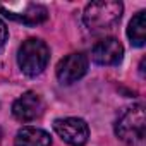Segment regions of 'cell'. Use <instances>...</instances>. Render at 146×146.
I'll use <instances>...</instances> for the list:
<instances>
[{"label": "cell", "instance_id": "ba28073f", "mask_svg": "<svg viewBox=\"0 0 146 146\" xmlns=\"http://www.w3.org/2000/svg\"><path fill=\"white\" fill-rule=\"evenodd\" d=\"M91 57L100 65H115L124 57V46L115 38H103L93 46Z\"/></svg>", "mask_w": 146, "mask_h": 146}, {"label": "cell", "instance_id": "277c9868", "mask_svg": "<svg viewBox=\"0 0 146 146\" xmlns=\"http://www.w3.org/2000/svg\"><path fill=\"white\" fill-rule=\"evenodd\" d=\"M0 12H4L5 17L19 21L28 26H36L46 21L48 11L40 4L23 2V4H0Z\"/></svg>", "mask_w": 146, "mask_h": 146}, {"label": "cell", "instance_id": "6da1fadb", "mask_svg": "<svg viewBox=\"0 0 146 146\" xmlns=\"http://www.w3.org/2000/svg\"><path fill=\"white\" fill-rule=\"evenodd\" d=\"M146 115L143 105H132L125 108L117 122L115 134L129 146H146Z\"/></svg>", "mask_w": 146, "mask_h": 146}, {"label": "cell", "instance_id": "8992f818", "mask_svg": "<svg viewBox=\"0 0 146 146\" xmlns=\"http://www.w3.org/2000/svg\"><path fill=\"white\" fill-rule=\"evenodd\" d=\"M88 70V58L84 53H70L57 65V79L62 84H72L81 79Z\"/></svg>", "mask_w": 146, "mask_h": 146}, {"label": "cell", "instance_id": "9c48e42d", "mask_svg": "<svg viewBox=\"0 0 146 146\" xmlns=\"http://www.w3.org/2000/svg\"><path fill=\"white\" fill-rule=\"evenodd\" d=\"M16 146H50L52 144V137L48 132H45L43 129H36V127H23L17 134H16Z\"/></svg>", "mask_w": 146, "mask_h": 146}, {"label": "cell", "instance_id": "52a82bcc", "mask_svg": "<svg viewBox=\"0 0 146 146\" xmlns=\"http://www.w3.org/2000/svg\"><path fill=\"white\" fill-rule=\"evenodd\" d=\"M12 113L21 122H31L43 113V102L35 91H26L12 105Z\"/></svg>", "mask_w": 146, "mask_h": 146}, {"label": "cell", "instance_id": "4fadbf2b", "mask_svg": "<svg viewBox=\"0 0 146 146\" xmlns=\"http://www.w3.org/2000/svg\"><path fill=\"white\" fill-rule=\"evenodd\" d=\"M0 139H2V129H0Z\"/></svg>", "mask_w": 146, "mask_h": 146}, {"label": "cell", "instance_id": "3957f363", "mask_svg": "<svg viewBox=\"0 0 146 146\" xmlns=\"http://www.w3.org/2000/svg\"><path fill=\"white\" fill-rule=\"evenodd\" d=\"M48 58H50V50H48L46 43L41 40H36V38L26 40L21 45L19 53H17L19 67L28 76L41 74L43 69L48 64Z\"/></svg>", "mask_w": 146, "mask_h": 146}, {"label": "cell", "instance_id": "7c38bea8", "mask_svg": "<svg viewBox=\"0 0 146 146\" xmlns=\"http://www.w3.org/2000/svg\"><path fill=\"white\" fill-rule=\"evenodd\" d=\"M139 72H141V76H144V58L141 60V65H139Z\"/></svg>", "mask_w": 146, "mask_h": 146}, {"label": "cell", "instance_id": "8fae6325", "mask_svg": "<svg viewBox=\"0 0 146 146\" xmlns=\"http://www.w3.org/2000/svg\"><path fill=\"white\" fill-rule=\"evenodd\" d=\"M5 40H7V28H5V24L2 21H0V48L4 46Z\"/></svg>", "mask_w": 146, "mask_h": 146}, {"label": "cell", "instance_id": "7a4b0ae2", "mask_svg": "<svg viewBox=\"0 0 146 146\" xmlns=\"http://www.w3.org/2000/svg\"><path fill=\"white\" fill-rule=\"evenodd\" d=\"M122 11L124 7L117 0H98L86 5L83 19L90 31H105L119 23Z\"/></svg>", "mask_w": 146, "mask_h": 146}, {"label": "cell", "instance_id": "5b68a950", "mask_svg": "<svg viewBox=\"0 0 146 146\" xmlns=\"http://www.w3.org/2000/svg\"><path fill=\"white\" fill-rule=\"evenodd\" d=\"M53 129L70 146H84L90 137L88 124L83 119H76V117L57 119L53 122Z\"/></svg>", "mask_w": 146, "mask_h": 146}, {"label": "cell", "instance_id": "30bf717a", "mask_svg": "<svg viewBox=\"0 0 146 146\" xmlns=\"http://www.w3.org/2000/svg\"><path fill=\"white\" fill-rule=\"evenodd\" d=\"M127 36L134 46H143L146 41V12H137L127 28Z\"/></svg>", "mask_w": 146, "mask_h": 146}]
</instances>
